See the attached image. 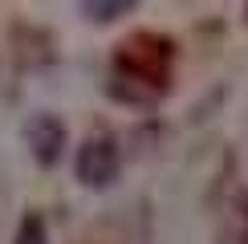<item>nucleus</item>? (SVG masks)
Returning <instances> with one entry per match:
<instances>
[{"label": "nucleus", "mask_w": 248, "mask_h": 244, "mask_svg": "<svg viewBox=\"0 0 248 244\" xmlns=\"http://www.w3.org/2000/svg\"><path fill=\"white\" fill-rule=\"evenodd\" d=\"M118 167H122V159H118L114 138L102 135V138H90V142L78 147L74 171H78V179L86 183V187H106V183H114L118 179Z\"/></svg>", "instance_id": "1"}, {"label": "nucleus", "mask_w": 248, "mask_h": 244, "mask_svg": "<svg viewBox=\"0 0 248 244\" xmlns=\"http://www.w3.org/2000/svg\"><path fill=\"white\" fill-rule=\"evenodd\" d=\"M25 135H29V147H33L41 167H53V163L61 159V147H65V126H61V118L37 114L33 122H29Z\"/></svg>", "instance_id": "2"}, {"label": "nucleus", "mask_w": 248, "mask_h": 244, "mask_svg": "<svg viewBox=\"0 0 248 244\" xmlns=\"http://www.w3.org/2000/svg\"><path fill=\"white\" fill-rule=\"evenodd\" d=\"M16 244H49V236H45V220H41L37 212H29V216L20 220V228H16Z\"/></svg>", "instance_id": "3"}, {"label": "nucleus", "mask_w": 248, "mask_h": 244, "mask_svg": "<svg viewBox=\"0 0 248 244\" xmlns=\"http://www.w3.org/2000/svg\"><path fill=\"white\" fill-rule=\"evenodd\" d=\"M130 0H118V4H86V13L94 16V20H114V16H122V13H130Z\"/></svg>", "instance_id": "4"}, {"label": "nucleus", "mask_w": 248, "mask_h": 244, "mask_svg": "<svg viewBox=\"0 0 248 244\" xmlns=\"http://www.w3.org/2000/svg\"><path fill=\"white\" fill-rule=\"evenodd\" d=\"M244 208H248V203H244Z\"/></svg>", "instance_id": "5"}]
</instances>
